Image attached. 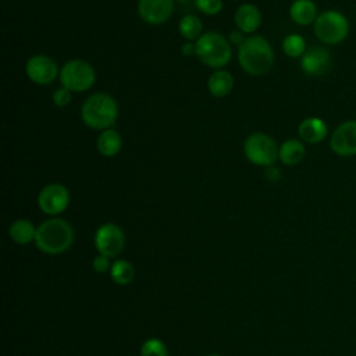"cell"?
<instances>
[{"mask_svg": "<svg viewBox=\"0 0 356 356\" xmlns=\"http://www.w3.org/2000/svg\"><path fill=\"white\" fill-rule=\"evenodd\" d=\"M238 61L242 70L249 75H264L274 64L273 46L263 36L252 35L238 47Z\"/></svg>", "mask_w": 356, "mask_h": 356, "instance_id": "obj_1", "label": "cell"}, {"mask_svg": "<svg viewBox=\"0 0 356 356\" xmlns=\"http://www.w3.org/2000/svg\"><path fill=\"white\" fill-rule=\"evenodd\" d=\"M117 117V102L111 95L106 92L90 95L81 107V118L83 124L92 129H108L115 124Z\"/></svg>", "mask_w": 356, "mask_h": 356, "instance_id": "obj_2", "label": "cell"}, {"mask_svg": "<svg viewBox=\"0 0 356 356\" xmlns=\"http://www.w3.org/2000/svg\"><path fill=\"white\" fill-rule=\"evenodd\" d=\"M74 241V229L63 218H49L36 228L35 243L39 250L47 254L65 252Z\"/></svg>", "mask_w": 356, "mask_h": 356, "instance_id": "obj_3", "label": "cell"}, {"mask_svg": "<svg viewBox=\"0 0 356 356\" xmlns=\"http://www.w3.org/2000/svg\"><path fill=\"white\" fill-rule=\"evenodd\" d=\"M196 57L210 68L225 67L232 57L231 43L218 32H206L196 42Z\"/></svg>", "mask_w": 356, "mask_h": 356, "instance_id": "obj_4", "label": "cell"}, {"mask_svg": "<svg viewBox=\"0 0 356 356\" xmlns=\"http://www.w3.org/2000/svg\"><path fill=\"white\" fill-rule=\"evenodd\" d=\"M350 25L348 18L337 11V10H327L317 15L313 31L318 40L325 44H338L346 39L349 33Z\"/></svg>", "mask_w": 356, "mask_h": 356, "instance_id": "obj_5", "label": "cell"}, {"mask_svg": "<svg viewBox=\"0 0 356 356\" xmlns=\"http://www.w3.org/2000/svg\"><path fill=\"white\" fill-rule=\"evenodd\" d=\"M60 82L71 92H85L96 81L95 68L85 60L74 58L67 61L60 70Z\"/></svg>", "mask_w": 356, "mask_h": 356, "instance_id": "obj_6", "label": "cell"}, {"mask_svg": "<svg viewBox=\"0 0 356 356\" xmlns=\"http://www.w3.org/2000/svg\"><path fill=\"white\" fill-rule=\"evenodd\" d=\"M278 146L275 140L263 132L250 134L243 143V153L246 159L256 165L270 167L278 159Z\"/></svg>", "mask_w": 356, "mask_h": 356, "instance_id": "obj_7", "label": "cell"}, {"mask_svg": "<svg viewBox=\"0 0 356 356\" xmlns=\"http://www.w3.org/2000/svg\"><path fill=\"white\" fill-rule=\"evenodd\" d=\"M70 204V191L58 182L43 186L38 195L39 209L49 216L63 213Z\"/></svg>", "mask_w": 356, "mask_h": 356, "instance_id": "obj_8", "label": "cell"}, {"mask_svg": "<svg viewBox=\"0 0 356 356\" xmlns=\"http://www.w3.org/2000/svg\"><path fill=\"white\" fill-rule=\"evenodd\" d=\"M124 245L125 235L118 225L113 222H106L96 229L95 246L100 254L115 257L122 252Z\"/></svg>", "mask_w": 356, "mask_h": 356, "instance_id": "obj_9", "label": "cell"}, {"mask_svg": "<svg viewBox=\"0 0 356 356\" xmlns=\"http://www.w3.org/2000/svg\"><path fill=\"white\" fill-rule=\"evenodd\" d=\"M25 72L29 81L36 85H50L57 75H60L57 63L46 54H35L29 57L25 64Z\"/></svg>", "mask_w": 356, "mask_h": 356, "instance_id": "obj_10", "label": "cell"}, {"mask_svg": "<svg viewBox=\"0 0 356 356\" xmlns=\"http://www.w3.org/2000/svg\"><path fill=\"white\" fill-rule=\"evenodd\" d=\"M330 147L341 157L356 156V120H346L332 131Z\"/></svg>", "mask_w": 356, "mask_h": 356, "instance_id": "obj_11", "label": "cell"}, {"mask_svg": "<svg viewBox=\"0 0 356 356\" xmlns=\"http://www.w3.org/2000/svg\"><path fill=\"white\" fill-rule=\"evenodd\" d=\"M138 13L146 24H164L174 13V0H139Z\"/></svg>", "mask_w": 356, "mask_h": 356, "instance_id": "obj_12", "label": "cell"}, {"mask_svg": "<svg viewBox=\"0 0 356 356\" xmlns=\"http://www.w3.org/2000/svg\"><path fill=\"white\" fill-rule=\"evenodd\" d=\"M300 68L306 75L320 76L331 68V54L327 49L320 46H312L300 57Z\"/></svg>", "mask_w": 356, "mask_h": 356, "instance_id": "obj_13", "label": "cell"}, {"mask_svg": "<svg viewBox=\"0 0 356 356\" xmlns=\"http://www.w3.org/2000/svg\"><path fill=\"white\" fill-rule=\"evenodd\" d=\"M328 127L318 117H307L300 121L298 127V135L302 142L306 143H320L327 138Z\"/></svg>", "mask_w": 356, "mask_h": 356, "instance_id": "obj_14", "label": "cell"}, {"mask_svg": "<svg viewBox=\"0 0 356 356\" xmlns=\"http://www.w3.org/2000/svg\"><path fill=\"white\" fill-rule=\"evenodd\" d=\"M234 22L243 33H253L261 24V13L254 4L245 3L236 8Z\"/></svg>", "mask_w": 356, "mask_h": 356, "instance_id": "obj_15", "label": "cell"}, {"mask_svg": "<svg viewBox=\"0 0 356 356\" xmlns=\"http://www.w3.org/2000/svg\"><path fill=\"white\" fill-rule=\"evenodd\" d=\"M289 17L298 25L314 24L317 18V6L312 0H295L289 7Z\"/></svg>", "mask_w": 356, "mask_h": 356, "instance_id": "obj_16", "label": "cell"}, {"mask_svg": "<svg viewBox=\"0 0 356 356\" xmlns=\"http://www.w3.org/2000/svg\"><path fill=\"white\" fill-rule=\"evenodd\" d=\"M234 76L225 70L214 71L207 79V89L214 97H225L234 89Z\"/></svg>", "mask_w": 356, "mask_h": 356, "instance_id": "obj_17", "label": "cell"}, {"mask_svg": "<svg viewBox=\"0 0 356 356\" xmlns=\"http://www.w3.org/2000/svg\"><path fill=\"white\" fill-rule=\"evenodd\" d=\"M97 152L104 157H114L122 147V138L118 131L108 128L100 132L96 140Z\"/></svg>", "mask_w": 356, "mask_h": 356, "instance_id": "obj_18", "label": "cell"}, {"mask_svg": "<svg viewBox=\"0 0 356 356\" xmlns=\"http://www.w3.org/2000/svg\"><path fill=\"white\" fill-rule=\"evenodd\" d=\"M306 154V149L299 139H286L278 149V159L285 165L299 164Z\"/></svg>", "mask_w": 356, "mask_h": 356, "instance_id": "obj_19", "label": "cell"}, {"mask_svg": "<svg viewBox=\"0 0 356 356\" xmlns=\"http://www.w3.org/2000/svg\"><path fill=\"white\" fill-rule=\"evenodd\" d=\"M8 235L18 245H28L32 241H35L36 228L29 220L18 218L14 222H11L8 228Z\"/></svg>", "mask_w": 356, "mask_h": 356, "instance_id": "obj_20", "label": "cell"}, {"mask_svg": "<svg viewBox=\"0 0 356 356\" xmlns=\"http://www.w3.org/2000/svg\"><path fill=\"white\" fill-rule=\"evenodd\" d=\"M178 31L182 38H185L188 42L197 40L202 36L203 31V22L200 21L199 17L193 14H186L184 15L179 22H178Z\"/></svg>", "mask_w": 356, "mask_h": 356, "instance_id": "obj_21", "label": "cell"}, {"mask_svg": "<svg viewBox=\"0 0 356 356\" xmlns=\"http://www.w3.org/2000/svg\"><path fill=\"white\" fill-rule=\"evenodd\" d=\"M111 280L118 285L129 284L135 277V268L128 260H117L110 268Z\"/></svg>", "mask_w": 356, "mask_h": 356, "instance_id": "obj_22", "label": "cell"}, {"mask_svg": "<svg viewBox=\"0 0 356 356\" xmlns=\"http://www.w3.org/2000/svg\"><path fill=\"white\" fill-rule=\"evenodd\" d=\"M282 50L288 57L298 58L302 57L307 49L303 36L298 33H289L282 40Z\"/></svg>", "mask_w": 356, "mask_h": 356, "instance_id": "obj_23", "label": "cell"}, {"mask_svg": "<svg viewBox=\"0 0 356 356\" xmlns=\"http://www.w3.org/2000/svg\"><path fill=\"white\" fill-rule=\"evenodd\" d=\"M140 356H168V350L161 339L150 338L142 343Z\"/></svg>", "mask_w": 356, "mask_h": 356, "instance_id": "obj_24", "label": "cell"}, {"mask_svg": "<svg viewBox=\"0 0 356 356\" xmlns=\"http://www.w3.org/2000/svg\"><path fill=\"white\" fill-rule=\"evenodd\" d=\"M195 6L204 15H217L222 10V0H195Z\"/></svg>", "mask_w": 356, "mask_h": 356, "instance_id": "obj_25", "label": "cell"}, {"mask_svg": "<svg viewBox=\"0 0 356 356\" xmlns=\"http://www.w3.org/2000/svg\"><path fill=\"white\" fill-rule=\"evenodd\" d=\"M71 93H72L71 90H68V89L64 88V86H61V88H58L57 90H54L51 100H53V103H54L57 107H65V106L70 104V102H71V99H72V95H71Z\"/></svg>", "mask_w": 356, "mask_h": 356, "instance_id": "obj_26", "label": "cell"}, {"mask_svg": "<svg viewBox=\"0 0 356 356\" xmlns=\"http://www.w3.org/2000/svg\"><path fill=\"white\" fill-rule=\"evenodd\" d=\"M92 266H93V270L96 273H106L107 270H110V257L108 256H104V254H100L96 256L92 261Z\"/></svg>", "mask_w": 356, "mask_h": 356, "instance_id": "obj_27", "label": "cell"}, {"mask_svg": "<svg viewBox=\"0 0 356 356\" xmlns=\"http://www.w3.org/2000/svg\"><path fill=\"white\" fill-rule=\"evenodd\" d=\"M245 39H246V38H245L243 32H242V31H239V29L229 32V36H228L229 43H231V44H236L238 47L245 42Z\"/></svg>", "mask_w": 356, "mask_h": 356, "instance_id": "obj_28", "label": "cell"}, {"mask_svg": "<svg viewBox=\"0 0 356 356\" xmlns=\"http://www.w3.org/2000/svg\"><path fill=\"white\" fill-rule=\"evenodd\" d=\"M266 178H267L268 181H271V182L278 181V179L281 178V171H280V168H277V167H274V165L267 167V170H266Z\"/></svg>", "mask_w": 356, "mask_h": 356, "instance_id": "obj_29", "label": "cell"}, {"mask_svg": "<svg viewBox=\"0 0 356 356\" xmlns=\"http://www.w3.org/2000/svg\"><path fill=\"white\" fill-rule=\"evenodd\" d=\"M181 53H182L184 56H193V54H196L195 43H192V42L184 43V44L181 46Z\"/></svg>", "mask_w": 356, "mask_h": 356, "instance_id": "obj_30", "label": "cell"}, {"mask_svg": "<svg viewBox=\"0 0 356 356\" xmlns=\"http://www.w3.org/2000/svg\"><path fill=\"white\" fill-rule=\"evenodd\" d=\"M206 356H220V355H216V353H211V355H206Z\"/></svg>", "mask_w": 356, "mask_h": 356, "instance_id": "obj_31", "label": "cell"}, {"mask_svg": "<svg viewBox=\"0 0 356 356\" xmlns=\"http://www.w3.org/2000/svg\"><path fill=\"white\" fill-rule=\"evenodd\" d=\"M185 1H188V0H178V3H185Z\"/></svg>", "mask_w": 356, "mask_h": 356, "instance_id": "obj_32", "label": "cell"}]
</instances>
